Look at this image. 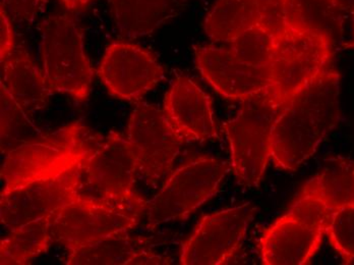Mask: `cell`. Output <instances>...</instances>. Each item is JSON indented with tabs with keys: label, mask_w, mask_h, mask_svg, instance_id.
I'll list each match as a JSON object with an SVG mask.
<instances>
[{
	"label": "cell",
	"mask_w": 354,
	"mask_h": 265,
	"mask_svg": "<svg viewBox=\"0 0 354 265\" xmlns=\"http://www.w3.org/2000/svg\"><path fill=\"white\" fill-rule=\"evenodd\" d=\"M340 76L328 66L293 96L276 120L271 161L278 169L295 172L318 149L340 120Z\"/></svg>",
	"instance_id": "6da1fadb"
},
{
	"label": "cell",
	"mask_w": 354,
	"mask_h": 265,
	"mask_svg": "<svg viewBox=\"0 0 354 265\" xmlns=\"http://www.w3.org/2000/svg\"><path fill=\"white\" fill-rule=\"evenodd\" d=\"M90 132L73 122L38 139L26 141L6 154L1 165L2 192L62 176L95 152Z\"/></svg>",
	"instance_id": "7a4b0ae2"
},
{
	"label": "cell",
	"mask_w": 354,
	"mask_h": 265,
	"mask_svg": "<svg viewBox=\"0 0 354 265\" xmlns=\"http://www.w3.org/2000/svg\"><path fill=\"white\" fill-rule=\"evenodd\" d=\"M284 107L267 88L243 100L236 116L224 124L231 169L245 186L257 188L262 181L271 161L273 127Z\"/></svg>",
	"instance_id": "3957f363"
},
{
	"label": "cell",
	"mask_w": 354,
	"mask_h": 265,
	"mask_svg": "<svg viewBox=\"0 0 354 265\" xmlns=\"http://www.w3.org/2000/svg\"><path fill=\"white\" fill-rule=\"evenodd\" d=\"M41 58L43 74L53 92L87 100L94 71L84 51L83 31L68 15L54 14L43 21Z\"/></svg>",
	"instance_id": "277c9868"
},
{
	"label": "cell",
	"mask_w": 354,
	"mask_h": 265,
	"mask_svg": "<svg viewBox=\"0 0 354 265\" xmlns=\"http://www.w3.org/2000/svg\"><path fill=\"white\" fill-rule=\"evenodd\" d=\"M331 214L321 201L301 191L290 210L263 234V264H308L321 246Z\"/></svg>",
	"instance_id": "5b68a950"
},
{
	"label": "cell",
	"mask_w": 354,
	"mask_h": 265,
	"mask_svg": "<svg viewBox=\"0 0 354 265\" xmlns=\"http://www.w3.org/2000/svg\"><path fill=\"white\" fill-rule=\"evenodd\" d=\"M231 163L211 157L187 161L170 174L156 196L148 202L149 226L183 219L215 195Z\"/></svg>",
	"instance_id": "8992f818"
},
{
	"label": "cell",
	"mask_w": 354,
	"mask_h": 265,
	"mask_svg": "<svg viewBox=\"0 0 354 265\" xmlns=\"http://www.w3.org/2000/svg\"><path fill=\"white\" fill-rule=\"evenodd\" d=\"M333 43L319 34L301 32L288 26L276 39L272 58L270 91L286 105L299 91L329 66Z\"/></svg>",
	"instance_id": "52a82bcc"
},
{
	"label": "cell",
	"mask_w": 354,
	"mask_h": 265,
	"mask_svg": "<svg viewBox=\"0 0 354 265\" xmlns=\"http://www.w3.org/2000/svg\"><path fill=\"white\" fill-rule=\"evenodd\" d=\"M84 178L94 198L142 214L148 202L135 190L137 156L127 138L110 133L83 163Z\"/></svg>",
	"instance_id": "ba28073f"
},
{
	"label": "cell",
	"mask_w": 354,
	"mask_h": 265,
	"mask_svg": "<svg viewBox=\"0 0 354 265\" xmlns=\"http://www.w3.org/2000/svg\"><path fill=\"white\" fill-rule=\"evenodd\" d=\"M140 217L129 209L84 196L55 213L51 241L71 250L110 235L129 232L137 227Z\"/></svg>",
	"instance_id": "9c48e42d"
},
{
	"label": "cell",
	"mask_w": 354,
	"mask_h": 265,
	"mask_svg": "<svg viewBox=\"0 0 354 265\" xmlns=\"http://www.w3.org/2000/svg\"><path fill=\"white\" fill-rule=\"evenodd\" d=\"M83 163L49 180L39 181L21 188L1 192L0 219L8 230L55 214L84 197Z\"/></svg>",
	"instance_id": "30bf717a"
},
{
	"label": "cell",
	"mask_w": 354,
	"mask_h": 265,
	"mask_svg": "<svg viewBox=\"0 0 354 265\" xmlns=\"http://www.w3.org/2000/svg\"><path fill=\"white\" fill-rule=\"evenodd\" d=\"M127 138L137 156L139 172L149 184H156L171 172L185 142L165 113L147 102L138 103L133 109Z\"/></svg>",
	"instance_id": "8fae6325"
},
{
	"label": "cell",
	"mask_w": 354,
	"mask_h": 265,
	"mask_svg": "<svg viewBox=\"0 0 354 265\" xmlns=\"http://www.w3.org/2000/svg\"><path fill=\"white\" fill-rule=\"evenodd\" d=\"M257 208L250 203L206 215L183 243L180 264H227L241 248Z\"/></svg>",
	"instance_id": "7c38bea8"
},
{
	"label": "cell",
	"mask_w": 354,
	"mask_h": 265,
	"mask_svg": "<svg viewBox=\"0 0 354 265\" xmlns=\"http://www.w3.org/2000/svg\"><path fill=\"white\" fill-rule=\"evenodd\" d=\"M98 74L110 93L135 101L158 85L164 70L157 58L139 45L114 42L105 51Z\"/></svg>",
	"instance_id": "4fadbf2b"
},
{
	"label": "cell",
	"mask_w": 354,
	"mask_h": 265,
	"mask_svg": "<svg viewBox=\"0 0 354 265\" xmlns=\"http://www.w3.org/2000/svg\"><path fill=\"white\" fill-rule=\"evenodd\" d=\"M195 58L202 76L225 98L243 101L271 86L270 66H250L231 49L196 46Z\"/></svg>",
	"instance_id": "5bb4252c"
},
{
	"label": "cell",
	"mask_w": 354,
	"mask_h": 265,
	"mask_svg": "<svg viewBox=\"0 0 354 265\" xmlns=\"http://www.w3.org/2000/svg\"><path fill=\"white\" fill-rule=\"evenodd\" d=\"M163 111L183 140L206 141L219 138L212 100L189 77L179 76L174 80L166 93Z\"/></svg>",
	"instance_id": "9a60e30c"
},
{
	"label": "cell",
	"mask_w": 354,
	"mask_h": 265,
	"mask_svg": "<svg viewBox=\"0 0 354 265\" xmlns=\"http://www.w3.org/2000/svg\"><path fill=\"white\" fill-rule=\"evenodd\" d=\"M1 70V83L28 116L47 107L53 91L25 48L16 46Z\"/></svg>",
	"instance_id": "2e32d148"
},
{
	"label": "cell",
	"mask_w": 354,
	"mask_h": 265,
	"mask_svg": "<svg viewBox=\"0 0 354 265\" xmlns=\"http://www.w3.org/2000/svg\"><path fill=\"white\" fill-rule=\"evenodd\" d=\"M114 23L122 35L139 38L176 17L185 0H110Z\"/></svg>",
	"instance_id": "e0dca14e"
},
{
	"label": "cell",
	"mask_w": 354,
	"mask_h": 265,
	"mask_svg": "<svg viewBox=\"0 0 354 265\" xmlns=\"http://www.w3.org/2000/svg\"><path fill=\"white\" fill-rule=\"evenodd\" d=\"M301 192L321 201L331 212L354 204V159L337 156L325 161L321 172Z\"/></svg>",
	"instance_id": "ac0fdd59"
},
{
	"label": "cell",
	"mask_w": 354,
	"mask_h": 265,
	"mask_svg": "<svg viewBox=\"0 0 354 265\" xmlns=\"http://www.w3.org/2000/svg\"><path fill=\"white\" fill-rule=\"evenodd\" d=\"M284 12L291 29L319 34L333 44L342 35L344 12L332 0H284Z\"/></svg>",
	"instance_id": "d6986e66"
},
{
	"label": "cell",
	"mask_w": 354,
	"mask_h": 265,
	"mask_svg": "<svg viewBox=\"0 0 354 265\" xmlns=\"http://www.w3.org/2000/svg\"><path fill=\"white\" fill-rule=\"evenodd\" d=\"M264 0H218L205 19V32L217 42H232L262 19Z\"/></svg>",
	"instance_id": "ffe728a7"
},
{
	"label": "cell",
	"mask_w": 354,
	"mask_h": 265,
	"mask_svg": "<svg viewBox=\"0 0 354 265\" xmlns=\"http://www.w3.org/2000/svg\"><path fill=\"white\" fill-rule=\"evenodd\" d=\"M54 215L10 230L0 244L1 264H27L45 253L53 243L50 226Z\"/></svg>",
	"instance_id": "44dd1931"
},
{
	"label": "cell",
	"mask_w": 354,
	"mask_h": 265,
	"mask_svg": "<svg viewBox=\"0 0 354 265\" xmlns=\"http://www.w3.org/2000/svg\"><path fill=\"white\" fill-rule=\"evenodd\" d=\"M129 232H118L94 242L68 250V265H129L142 248L129 238Z\"/></svg>",
	"instance_id": "7402d4cb"
},
{
	"label": "cell",
	"mask_w": 354,
	"mask_h": 265,
	"mask_svg": "<svg viewBox=\"0 0 354 265\" xmlns=\"http://www.w3.org/2000/svg\"><path fill=\"white\" fill-rule=\"evenodd\" d=\"M276 39L264 26L258 24L234 39L230 43V49L245 64L268 66L275 53Z\"/></svg>",
	"instance_id": "603a6c76"
},
{
	"label": "cell",
	"mask_w": 354,
	"mask_h": 265,
	"mask_svg": "<svg viewBox=\"0 0 354 265\" xmlns=\"http://www.w3.org/2000/svg\"><path fill=\"white\" fill-rule=\"evenodd\" d=\"M326 235L344 264H348L354 257V204L332 212Z\"/></svg>",
	"instance_id": "cb8c5ba5"
},
{
	"label": "cell",
	"mask_w": 354,
	"mask_h": 265,
	"mask_svg": "<svg viewBox=\"0 0 354 265\" xmlns=\"http://www.w3.org/2000/svg\"><path fill=\"white\" fill-rule=\"evenodd\" d=\"M0 111H1V146L16 139L19 131L29 126V116L19 107L3 84L0 83Z\"/></svg>",
	"instance_id": "d4e9b609"
},
{
	"label": "cell",
	"mask_w": 354,
	"mask_h": 265,
	"mask_svg": "<svg viewBox=\"0 0 354 265\" xmlns=\"http://www.w3.org/2000/svg\"><path fill=\"white\" fill-rule=\"evenodd\" d=\"M8 14L21 23L35 18L40 0H2Z\"/></svg>",
	"instance_id": "484cf974"
},
{
	"label": "cell",
	"mask_w": 354,
	"mask_h": 265,
	"mask_svg": "<svg viewBox=\"0 0 354 265\" xmlns=\"http://www.w3.org/2000/svg\"><path fill=\"white\" fill-rule=\"evenodd\" d=\"M1 17H0V62H3L10 55L14 49L15 45L14 33H12V25H10V17L3 2H1Z\"/></svg>",
	"instance_id": "4316f807"
},
{
	"label": "cell",
	"mask_w": 354,
	"mask_h": 265,
	"mask_svg": "<svg viewBox=\"0 0 354 265\" xmlns=\"http://www.w3.org/2000/svg\"><path fill=\"white\" fill-rule=\"evenodd\" d=\"M170 262H168L165 258L161 257V256L156 255V254L152 253V252L147 251V250L141 249L138 252L137 255L133 258L129 265L133 264H169Z\"/></svg>",
	"instance_id": "83f0119b"
},
{
	"label": "cell",
	"mask_w": 354,
	"mask_h": 265,
	"mask_svg": "<svg viewBox=\"0 0 354 265\" xmlns=\"http://www.w3.org/2000/svg\"><path fill=\"white\" fill-rule=\"evenodd\" d=\"M62 6L70 10H81L87 8L91 0H59Z\"/></svg>",
	"instance_id": "f1b7e54d"
},
{
	"label": "cell",
	"mask_w": 354,
	"mask_h": 265,
	"mask_svg": "<svg viewBox=\"0 0 354 265\" xmlns=\"http://www.w3.org/2000/svg\"><path fill=\"white\" fill-rule=\"evenodd\" d=\"M334 3L342 10L343 12H353L354 8V0H332Z\"/></svg>",
	"instance_id": "f546056e"
},
{
	"label": "cell",
	"mask_w": 354,
	"mask_h": 265,
	"mask_svg": "<svg viewBox=\"0 0 354 265\" xmlns=\"http://www.w3.org/2000/svg\"><path fill=\"white\" fill-rule=\"evenodd\" d=\"M351 15H353V40L351 41V43H347V44L345 45V47H354V8L353 10V12H351Z\"/></svg>",
	"instance_id": "4dcf8cb0"
},
{
	"label": "cell",
	"mask_w": 354,
	"mask_h": 265,
	"mask_svg": "<svg viewBox=\"0 0 354 265\" xmlns=\"http://www.w3.org/2000/svg\"><path fill=\"white\" fill-rule=\"evenodd\" d=\"M354 264V257L353 258V259L351 260V262H348V264Z\"/></svg>",
	"instance_id": "1f68e13d"
}]
</instances>
